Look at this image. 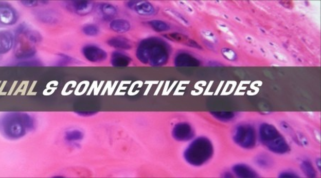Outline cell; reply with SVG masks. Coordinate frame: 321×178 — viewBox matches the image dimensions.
Wrapping results in <instances>:
<instances>
[{
    "instance_id": "3957f363",
    "label": "cell",
    "mask_w": 321,
    "mask_h": 178,
    "mask_svg": "<svg viewBox=\"0 0 321 178\" xmlns=\"http://www.w3.org/2000/svg\"><path fill=\"white\" fill-rule=\"evenodd\" d=\"M212 143L208 137L201 136L192 139L183 152L185 161L190 166L200 167L208 162L213 155Z\"/></svg>"
},
{
    "instance_id": "cb8c5ba5",
    "label": "cell",
    "mask_w": 321,
    "mask_h": 178,
    "mask_svg": "<svg viewBox=\"0 0 321 178\" xmlns=\"http://www.w3.org/2000/svg\"><path fill=\"white\" fill-rule=\"evenodd\" d=\"M256 163L260 168H269L271 166L272 161H271V157L267 155L262 154V155L257 156Z\"/></svg>"
},
{
    "instance_id": "2e32d148",
    "label": "cell",
    "mask_w": 321,
    "mask_h": 178,
    "mask_svg": "<svg viewBox=\"0 0 321 178\" xmlns=\"http://www.w3.org/2000/svg\"><path fill=\"white\" fill-rule=\"evenodd\" d=\"M107 45L117 51H126L133 48L131 41L123 36H115L108 38Z\"/></svg>"
},
{
    "instance_id": "e0dca14e",
    "label": "cell",
    "mask_w": 321,
    "mask_h": 178,
    "mask_svg": "<svg viewBox=\"0 0 321 178\" xmlns=\"http://www.w3.org/2000/svg\"><path fill=\"white\" fill-rule=\"evenodd\" d=\"M98 10L100 17L104 21L111 22L115 19L118 14V10L115 5L109 3H102L99 4Z\"/></svg>"
},
{
    "instance_id": "5b68a950",
    "label": "cell",
    "mask_w": 321,
    "mask_h": 178,
    "mask_svg": "<svg viewBox=\"0 0 321 178\" xmlns=\"http://www.w3.org/2000/svg\"><path fill=\"white\" fill-rule=\"evenodd\" d=\"M233 139L236 144L244 149H253L257 142L256 128L248 124L238 125L235 128Z\"/></svg>"
},
{
    "instance_id": "44dd1931",
    "label": "cell",
    "mask_w": 321,
    "mask_h": 178,
    "mask_svg": "<svg viewBox=\"0 0 321 178\" xmlns=\"http://www.w3.org/2000/svg\"><path fill=\"white\" fill-rule=\"evenodd\" d=\"M147 25L155 32L163 33L170 30V25L166 22L161 19H151L147 22Z\"/></svg>"
},
{
    "instance_id": "7a4b0ae2",
    "label": "cell",
    "mask_w": 321,
    "mask_h": 178,
    "mask_svg": "<svg viewBox=\"0 0 321 178\" xmlns=\"http://www.w3.org/2000/svg\"><path fill=\"white\" fill-rule=\"evenodd\" d=\"M35 118L25 112H7L0 115V135L9 141H18L34 131Z\"/></svg>"
},
{
    "instance_id": "9a60e30c",
    "label": "cell",
    "mask_w": 321,
    "mask_h": 178,
    "mask_svg": "<svg viewBox=\"0 0 321 178\" xmlns=\"http://www.w3.org/2000/svg\"><path fill=\"white\" fill-rule=\"evenodd\" d=\"M110 62L114 67H127L133 62V58L124 51L115 50L111 55Z\"/></svg>"
},
{
    "instance_id": "ffe728a7",
    "label": "cell",
    "mask_w": 321,
    "mask_h": 178,
    "mask_svg": "<svg viewBox=\"0 0 321 178\" xmlns=\"http://www.w3.org/2000/svg\"><path fill=\"white\" fill-rule=\"evenodd\" d=\"M233 170H234V173L236 174L237 177H258V176L256 173V172L250 166H247V165H236L233 168Z\"/></svg>"
},
{
    "instance_id": "9c48e42d",
    "label": "cell",
    "mask_w": 321,
    "mask_h": 178,
    "mask_svg": "<svg viewBox=\"0 0 321 178\" xmlns=\"http://www.w3.org/2000/svg\"><path fill=\"white\" fill-rule=\"evenodd\" d=\"M172 136L179 142H187L194 139L195 131L189 123L179 122L172 128Z\"/></svg>"
},
{
    "instance_id": "6da1fadb",
    "label": "cell",
    "mask_w": 321,
    "mask_h": 178,
    "mask_svg": "<svg viewBox=\"0 0 321 178\" xmlns=\"http://www.w3.org/2000/svg\"><path fill=\"white\" fill-rule=\"evenodd\" d=\"M172 47L164 38L151 36L137 44L135 56L144 65L159 67L166 65L172 54Z\"/></svg>"
},
{
    "instance_id": "f1b7e54d",
    "label": "cell",
    "mask_w": 321,
    "mask_h": 178,
    "mask_svg": "<svg viewBox=\"0 0 321 178\" xmlns=\"http://www.w3.org/2000/svg\"><path fill=\"white\" fill-rule=\"evenodd\" d=\"M169 12H170V14H172L174 16H175L177 19H179L180 21H181L183 24H188V22L187 21L184 16H182L179 12H175V11L173 10H170Z\"/></svg>"
},
{
    "instance_id": "d6986e66",
    "label": "cell",
    "mask_w": 321,
    "mask_h": 178,
    "mask_svg": "<svg viewBox=\"0 0 321 178\" xmlns=\"http://www.w3.org/2000/svg\"><path fill=\"white\" fill-rule=\"evenodd\" d=\"M109 27L111 30L117 34H124L131 29V24L128 20L122 18H115L110 22Z\"/></svg>"
},
{
    "instance_id": "ac0fdd59",
    "label": "cell",
    "mask_w": 321,
    "mask_h": 178,
    "mask_svg": "<svg viewBox=\"0 0 321 178\" xmlns=\"http://www.w3.org/2000/svg\"><path fill=\"white\" fill-rule=\"evenodd\" d=\"M84 132L79 128H69L64 133V140L72 146H76L83 140Z\"/></svg>"
},
{
    "instance_id": "30bf717a",
    "label": "cell",
    "mask_w": 321,
    "mask_h": 178,
    "mask_svg": "<svg viewBox=\"0 0 321 178\" xmlns=\"http://www.w3.org/2000/svg\"><path fill=\"white\" fill-rule=\"evenodd\" d=\"M65 7L69 12L80 16L89 15L95 10V3L92 1L65 2Z\"/></svg>"
},
{
    "instance_id": "7402d4cb",
    "label": "cell",
    "mask_w": 321,
    "mask_h": 178,
    "mask_svg": "<svg viewBox=\"0 0 321 178\" xmlns=\"http://www.w3.org/2000/svg\"><path fill=\"white\" fill-rule=\"evenodd\" d=\"M82 32L83 33L84 35L89 36V37H95L100 34V28L96 24H85L82 27Z\"/></svg>"
},
{
    "instance_id": "5bb4252c",
    "label": "cell",
    "mask_w": 321,
    "mask_h": 178,
    "mask_svg": "<svg viewBox=\"0 0 321 178\" xmlns=\"http://www.w3.org/2000/svg\"><path fill=\"white\" fill-rule=\"evenodd\" d=\"M200 64L201 62L198 58L186 51H179L174 57V64L176 67H196Z\"/></svg>"
},
{
    "instance_id": "603a6c76",
    "label": "cell",
    "mask_w": 321,
    "mask_h": 178,
    "mask_svg": "<svg viewBox=\"0 0 321 178\" xmlns=\"http://www.w3.org/2000/svg\"><path fill=\"white\" fill-rule=\"evenodd\" d=\"M301 169L302 172L306 174L308 177H316V172L315 168H313L312 163L308 161H304L301 164Z\"/></svg>"
},
{
    "instance_id": "8fae6325",
    "label": "cell",
    "mask_w": 321,
    "mask_h": 178,
    "mask_svg": "<svg viewBox=\"0 0 321 178\" xmlns=\"http://www.w3.org/2000/svg\"><path fill=\"white\" fill-rule=\"evenodd\" d=\"M126 7L135 14L142 16L155 15L157 10L155 5L148 1H129L126 3Z\"/></svg>"
},
{
    "instance_id": "d4e9b609",
    "label": "cell",
    "mask_w": 321,
    "mask_h": 178,
    "mask_svg": "<svg viewBox=\"0 0 321 178\" xmlns=\"http://www.w3.org/2000/svg\"><path fill=\"white\" fill-rule=\"evenodd\" d=\"M20 5L22 6L25 7V8L34 9L38 7L45 6L48 4V2L45 1H35V0H32V1H20L19 2Z\"/></svg>"
},
{
    "instance_id": "7c38bea8",
    "label": "cell",
    "mask_w": 321,
    "mask_h": 178,
    "mask_svg": "<svg viewBox=\"0 0 321 178\" xmlns=\"http://www.w3.org/2000/svg\"><path fill=\"white\" fill-rule=\"evenodd\" d=\"M33 14L34 18L43 25H54L60 21V14L52 9H39L34 11Z\"/></svg>"
},
{
    "instance_id": "484cf974",
    "label": "cell",
    "mask_w": 321,
    "mask_h": 178,
    "mask_svg": "<svg viewBox=\"0 0 321 178\" xmlns=\"http://www.w3.org/2000/svg\"><path fill=\"white\" fill-rule=\"evenodd\" d=\"M75 58L72 57L69 55L65 54H59L58 60L57 62V65L58 66H67L69 64L75 63Z\"/></svg>"
},
{
    "instance_id": "52a82bcc",
    "label": "cell",
    "mask_w": 321,
    "mask_h": 178,
    "mask_svg": "<svg viewBox=\"0 0 321 178\" xmlns=\"http://www.w3.org/2000/svg\"><path fill=\"white\" fill-rule=\"evenodd\" d=\"M19 19V12L13 5L7 2L0 1V27L15 25Z\"/></svg>"
},
{
    "instance_id": "f546056e",
    "label": "cell",
    "mask_w": 321,
    "mask_h": 178,
    "mask_svg": "<svg viewBox=\"0 0 321 178\" xmlns=\"http://www.w3.org/2000/svg\"><path fill=\"white\" fill-rule=\"evenodd\" d=\"M1 60H2V56H0V62H1Z\"/></svg>"
},
{
    "instance_id": "4fadbf2b",
    "label": "cell",
    "mask_w": 321,
    "mask_h": 178,
    "mask_svg": "<svg viewBox=\"0 0 321 178\" xmlns=\"http://www.w3.org/2000/svg\"><path fill=\"white\" fill-rule=\"evenodd\" d=\"M14 33L11 30H0V56L8 54L13 50L14 45Z\"/></svg>"
},
{
    "instance_id": "277c9868",
    "label": "cell",
    "mask_w": 321,
    "mask_h": 178,
    "mask_svg": "<svg viewBox=\"0 0 321 178\" xmlns=\"http://www.w3.org/2000/svg\"><path fill=\"white\" fill-rule=\"evenodd\" d=\"M260 142L273 153L283 155L289 152L290 147L285 137L273 125L262 124L259 128Z\"/></svg>"
},
{
    "instance_id": "8992f818",
    "label": "cell",
    "mask_w": 321,
    "mask_h": 178,
    "mask_svg": "<svg viewBox=\"0 0 321 178\" xmlns=\"http://www.w3.org/2000/svg\"><path fill=\"white\" fill-rule=\"evenodd\" d=\"M14 36H15L13 48L14 58L18 62H24L35 58L38 52L36 46L31 44L23 34L14 33Z\"/></svg>"
},
{
    "instance_id": "ba28073f",
    "label": "cell",
    "mask_w": 321,
    "mask_h": 178,
    "mask_svg": "<svg viewBox=\"0 0 321 178\" xmlns=\"http://www.w3.org/2000/svg\"><path fill=\"white\" fill-rule=\"evenodd\" d=\"M81 54L87 62L93 64L102 63L108 58L107 51L95 44L84 45L82 47Z\"/></svg>"
},
{
    "instance_id": "83f0119b",
    "label": "cell",
    "mask_w": 321,
    "mask_h": 178,
    "mask_svg": "<svg viewBox=\"0 0 321 178\" xmlns=\"http://www.w3.org/2000/svg\"><path fill=\"white\" fill-rule=\"evenodd\" d=\"M98 111H75V113L79 116L81 117H91L96 115Z\"/></svg>"
},
{
    "instance_id": "4316f807",
    "label": "cell",
    "mask_w": 321,
    "mask_h": 178,
    "mask_svg": "<svg viewBox=\"0 0 321 178\" xmlns=\"http://www.w3.org/2000/svg\"><path fill=\"white\" fill-rule=\"evenodd\" d=\"M213 116L218 120L224 121H230L234 118L235 114L230 112H218V113H212Z\"/></svg>"
}]
</instances>
